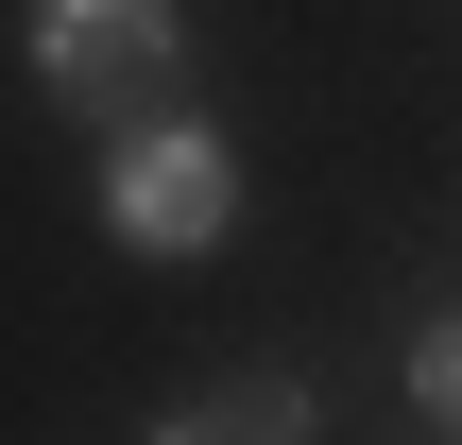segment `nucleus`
Returning a JSON list of instances; mask_svg holds the SVG:
<instances>
[{
	"label": "nucleus",
	"mask_w": 462,
	"mask_h": 445,
	"mask_svg": "<svg viewBox=\"0 0 462 445\" xmlns=\"http://www.w3.org/2000/svg\"><path fill=\"white\" fill-rule=\"evenodd\" d=\"M34 69L86 120H154L171 103V0H34Z\"/></svg>",
	"instance_id": "obj_1"
},
{
	"label": "nucleus",
	"mask_w": 462,
	"mask_h": 445,
	"mask_svg": "<svg viewBox=\"0 0 462 445\" xmlns=\"http://www.w3.org/2000/svg\"><path fill=\"white\" fill-rule=\"evenodd\" d=\"M103 206H120V240H137V257H189V240H223V206H240V189H223V137L154 103V120H120V189H103Z\"/></svg>",
	"instance_id": "obj_2"
},
{
	"label": "nucleus",
	"mask_w": 462,
	"mask_h": 445,
	"mask_svg": "<svg viewBox=\"0 0 462 445\" xmlns=\"http://www.w3.org/2000/svg\"><path fill=\"white\" fill-rule=\"evenodd\" d=\"M171 429H291V394H274V377H223V394H206V412H171Z\"/></svg>",
	"instance_id": "obj_3"
},
{
	"label": "nucleus",
	"mask_w": 462,
	"mask_h": 445,
	"mask_svg": "<svg viewBox=\"0 0 462 445\" xmlns=\"http://www.w3.org/2000/svg\"><path fill=\"white\" fill-rule=\"evenodd\" d=\"M411 394H429V412L462 429V326H429V343H411Z\"/></svg>",
	"instance_id": "obj_4"
}]
</instances>
